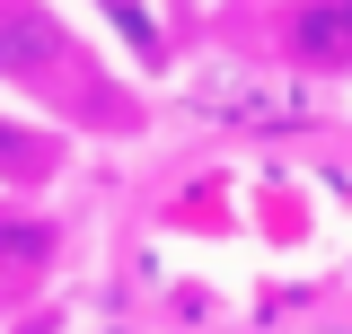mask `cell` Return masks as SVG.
I'll return each instance as SVG.
<instances>
[{
  "label": "cell",
  "mask_w": 352,
  "mask_h": 334,
  "mask_svg": "<svg viewBox=\"0 0 352 334\" xmlns=\"http://www.w3.org/2000/svg\"><path fill=\"white\" fill-rule=\"evenodd\" d=\"M0 88L36 97L71 124H115V88L97 71V53L71 36V18L53 0H0Z\"/></svg>",
  "instance_id": "6da1fadb"
},
{
  "label": "cell",
  "mask_w": 352,
  "mask_h": 334,
  "mask_svg": "<svg viewBox=\"0 0 352 334\" xmlns=\"http://www.w3.org/2000/svg\"><path fill=\"white\" fill-rule=\"evenodd\" d=\"M0 176H9V185L62 176V141H53V132H9V124H0Z\"/></svg>",
  "instance_id": "7a4b0ae2"
}]
</instances>
